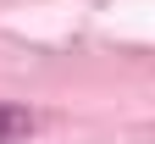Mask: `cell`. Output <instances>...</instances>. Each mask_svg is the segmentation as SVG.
Returning <instances> with one entry per match:
<instances>
[{"mask_svg": "<svg viewBox=\"0 0 155 144\" xmlns=\"http://www.w3.org/2000/svg\"><path fill=\"white\" fill-rule=\"evenodd\" d=\"M28 133H33V111L0 100V144H17V139H28Z\"/></svg>", "mask_w": 155, "mask_h": 144, "instance_id": "1", "label": "cell"}]
</instances>
